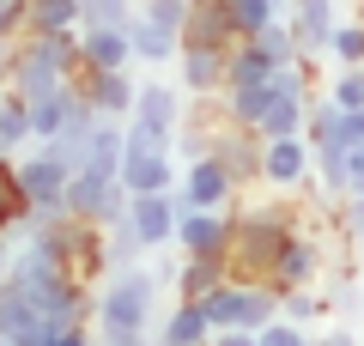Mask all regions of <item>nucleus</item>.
Returning a JSON list of instances; mask_svg holds the SVG:
<instances>
[{"mask_svg": "<svg viewBox=\"0 0 364 346\" xmlns=\"http://www.w3.org/2000/svg\"><path fill=\"white\" fill-rule=\"evenodd\" d=\"M298 225H304V213L291 201H243V206H231V249H225L231 280H261L267 285L273 261H279V249H286V237Z\"/></svg>", "mask_w": 364, "mask_h": 346, "instance_id": "obj_1", "label": "nucleus"}, {"mask_svg": "<svg viewBox=\"0 0 364 346\" xmlns=\"http://www.w3.org/2000/svg\"><path fill=\"white\" fill-rule=\"evenodd\" d=\"M158 280L152 268H109L104 280L91 285V328H146L152 334V310H158Z\"/></svg>", "mask_w": 364, "mask_h": 346, "instance_id": "obj_2", "label": "nucleus"}, {"mask_svg": "<svg viewBox=\"0 0 364 346\" xmlns=\"http://www.w3.org/2000/svg\"><path fill=\"white\" fill-rule=\"evenodd\" d=\"M13 177H18V189H25L31 219H55V213H67V177H73V158H61L55 146L31 140L25 152L13 158Z\"/></svg>", "mask_w": 364, "mask_h": 346, "instance_id": "obj_3", "label": "nucleus"}, {"mask_svg": "<svg viewBox=\"0 0 364 346\" xmlns=\"http://www.w3.org/2000/svg\"><path fill=\"white\" fill-rule=\"evenodd\" d=\"M200 310H207V328L213 334H225V328H267L273 316H279V292L273 285H261V280H225V285H213L207 298H200Z\"/></svg>", "mask_w": 364, "mask_h": 346, "instance_id": "obj_4", "label": "nucleus"}, {"mask_svg": "<svg viewBox=\"0 0 364 346\" xmlns=\"http://www.w3.org/2000/svg\"><path fill=\"white\" fill-rule=\"evenodd\" d=\"M122 206H128V189L109 164H73V177H67V213L73 219L109 225V219H122Z\"/></svg>", "mask_w": 364, "mask_h": 346, "instance_id": "obj_5", "label": "nucleus"}, {"mask_svg": "<svg viewBox=\"0 0 364 346\" xmlns=\"http://www.w3.org/2000/svg\"><path fill=\"white\" fill-rule=\"evenodd\" d=\"M261 189H273V194H310L316 189V152L304 134L261 140Z\"/></svg>", "mask_w": 364, "mask_h": 346, "instance_id": "obj_6", "label": "nucleus"}, {"mask_svg": "<svg viewBox=\"0 0 364 346\" xmlns=\"http://www.w3.org/2000/svg\"><path fill=\"white\" fill-rule=\"evenodd\" d=\"M67 85H73L97 115H104V122H128L134 91H140V73H134V67H116V73H104V67H79Z\"/></svg>", "mask_w": 364, "mask_h": 346, "instance_id": "obj_7", "label": "nucleus"}, {"mask_svg": "<svg viewBox=\"0 0 364 346\" xmlns=\"http://www.w3.org/2000/svg\"><path fill=\"white\" fill-rule=\"evenodd\" d=\"M322 273H328V249H322V237L298 225V231L286 237V249H279V261H273L267 285H273V292H304V285H316Z\"/></svg>", "mask_w": 364, "mask_h": 346, "instance_id": "obj_8", "label": "nucleus"}, {"mask_svg": "<svg viewBox=\"0 0 364 346\" xmlns=\"http://www.w3.org/2000/svg\"><path fill=\"white\" fill-rule=\"evenodd\" d=\"M231 201H237V182L213 152L188 158V164L176 170V206H213V213H219V206H231Z\"/></svg>", "mask_w": 364, "mask_h": 346, "instance_id": "obj_9", "label": "nucleus"}, {"mask_svg": "<svg viewBox=\"0 0 364 346\" xmlns=\"http://www.w3.org/2000/svg\"><path fill=\"white\" fill-rule=\"evenodd\" d=\"M237 206V201H231ZM231 206H182L176 213V256H225L231 249Z\"/></svg>", "mask_w": 364, "mask_h": 346, "instance_id": "obj_10", "label": "nucleus"}, {"mask_svg": "<svg viewBox=\"0 0 364 346\" xmlns=\"http://www.w3.org/2000/svg\"><path fill=\"white\" fill-rule=\"evenodd\" d=\"M207 152L219 158L225 170H231L237 194H243V189H261V134H255V128L219 122V128H213V146H207Z\"/></svg>", "mask_w": 364, "mask_h": 346, "instance_id": "obj_11", "label": "nucleus"}, {"mask_svg": "<svg viewBox=\"0 0 364 346\" xmlns=\"http://www.w3.org/2000/svg\"><path fill=\"white\" fill-rule=\"evenodd\" d=\"M176 194H128V206H122V219L134 225V237L146 243V256H158V249L176 243Z\"/></svg>", "mask_w": 364, "mask_h": 346, "instance_id": "obj_12", "label": "nucleus"}, {"mask_svg": "<svg viewBox=\"0 0 364 346\" xmlns=\"http://www.w3.org/2000/svg\"><path fill=\"white\" fill-rule=\"evenodd\" d=\"M176 158L170 152H152V146H128L122 140V189L128 194H176Z\"/></svg>", "mask_w": 364, "mask_h": 346, "instance_id": "obj_13", "label": "nucleus"}, {"mask_svg": "<svg viewBox=\"0 0 364 346\" xmlns=\"http://www.w3.org/2000/svg\"><path fill=\"white\" fill-rule=\"evenodd\" d=\"M225 61H231V49H207V43H182L176 49V85L188 91V98H219L225 91Z\"/></svg>", "mask_w": 364, "mask_h": 346, "instance_id": "obj_14", "label": "nucleus"}, {"mask_svg": "<svg viewBox=\"0 0 364 346\" xmlns=\"http://www.w3.org/2000/svg\"><path fill=\"white\" fill-rule=\"evenodd\" d=\"M340 19H346L340 0H291L286 6V25H291V37H298L304 55H328V37H334Z\"/></svg>", "mask_w": 364, "mask_h": 346, "instance_id": "obj_15", "label": "nucleus"}, {"mask_svg": "<svg viewBox=\"0 0 364 346\" xmlns=\"http://www.w3.org/2000/svg\"><path fill=\"white\" fill-rule=\"evenodd\" d=\"M182 43H207V49H237V19L231 0H195L188 6V25H182Z\"/></svg>", "mask_w": 364, "mask_h": 346, "instance_id": "obj_16", "label": "nucleus"}, {"mask_svg": "<svg viewBox=\"0 0 364 346\" xmlns=\"http://www.w3.org/2000/svg\"><path fill=\"white\" fill-rule=\"evenodd\" d=\"M79 61L85 67H134V49H128V31H109V25H79Z\"/></svg>", "mask_w": 364, "mask_h": 346, "instance_id": "obj_17", "label": "nucleus"}, {"mask_svg": "<svg viewBox=\"0 0 364 346\" xmlns=\"http://www.w3.org/2000/svg\"><path fill=\"white\" fill-rule=\"evenodd\" d=\"M152 340H164V346H207L213 328H207V310H200V298H176V304H170V316L158 322Z\"/></svg>", "mask_w": 364, "mask_h": 346, "instance_id": "obj_18", "label": "nucleus"}, {"mask_svg": "<svg viewBox=\"0 0 364 346\" xmlns=\"http://www.w3.org/2000/svg\"><path fill=\"white\" fill-rule=\"evenodd\" d=\"M231 280V261L225 256H176V280H170V292L176 298H207L213 285Z\"/></svg>", "mask_w": 364, "mask_h": 346, "instance_id": "obj_19", "label": "nucleus"}, {"mask_svg": "<svg viewBox=\"0 0 364 346\" xmlns=\"http://www.w3.org/2000/svg\"><path fill=\"white\" fill-rule=\"evenodd\" d=\"M128 49H134V67H152V73H158V67L176 61L182 37H170V31H158V25H152V19L134 13V19H128Z\"/></svg>", "mask_w": 364, "mask_h": 346, "instance_id": "obj_20", "label": "nucleus"}, {"mask_svg": "<svg viewBox=\"0 0 364 346\" xmlns=\"http://www.w3.org/2000/svg\"><path fill=\"white\" fill-rule=\"evenodd\" d=\"M73 103H79L73 85H55V91H43V98H31V103H25V110H31V140H55Z\"/></svg>", "mask_w": 364, "mask_h": 346, "instance_id": "obj_21", "label": "nucleus"}, {"mask_svg": "<svg viewBox=\"0 0 364 346\" xmlns=\"http://www.w3.org/2000/svg\"><path fill=\"white\" fill-rule=\"evenodd\" d=\"M25 146H31V110L18 91L0 85V158H18Z\"/></svg>", "mask_w": 364, "mask_h": 346, "instance_id": "obj_22", "label": "nucleus"}, {"mask_svg": "<svg viewBox=\"0 0 364 346\" xmlns=\"http://www.w3.org/2000/svg\"><path fill=\"white\" fill-rule=\"evenodd\" d=\"M25 225H31L25 189L13 177V158H0V237H25Z\"/></svg>", "mask_w": 364, "mask_h": 346, "instance_id": "obj_23", "label": "nucleus"}, {"mask_svg": "<svg viewBox=\"0 0 364 346\" xmlns=\"http://www.w3.org/2000/svg\"><path fill=\"white\" fill-rule=\"evenodd\" d=\"M304 110H310V98H273L267 110H261L255 134H261V140H286V134H304Z\"/></svg>", "mask_w": 364, "mask_h": 346, "instance_id": "obj_24", "label": "nucleus"}, {"mask_svg": "<svg viewBox=\"0 0 364 346\" xmlns=\"http://www.w3.org/2000/svg\"><path fill=\"white\" fill-rule=\"evenodd\" d=\"M104 261H109V268H140V261H146V243L134 237L128 219H109V225H104Z\"/></svg>", "mask_w": 364, "mask_h": 346, "instance_id": "obj_25", "label": "nucleus"}, {"mask_svg": "<svg viewBox=\"0 0 364 346\" xmlns=\"http://www.w3.org/2000/svg\"><path fill=\"white\" fill-rule=\"evenodd\" d=\"M261 79H273V61L255 49V43H237L231 61H225V85H261ZM225 98V91H219Z\"/></svg>", "mask_w": 364, "mask_h": 346, "instance_id": "obj_26", "label": "nucleus"}, {"mask_svg": "<svg viewBox=\"0 0 364 346\" xmlns=\"http://www.w3.org/2000/svg\"><path fill=\"white\" fill-rule=\"evenodd\" d=\"M243 43H255V49L267 55L273 67H291V61H298V55H304V49H298V37H291V25H286V13L273 19L267 31H255V37H243Z\"/></svg>", "mask_w": 364, "mask_h": 346, "instance_id": "obj_27", "label": "nucleus"}, {"mask_svg": "<svg viewBox=\"0 0 364 346\" xmlns=\"http://www.w3.org/2000/svg\"><path fill=\"white\" fill-rule=\"evenodd\" d=\"M328 61L334 67H364V19H340L328 37Z\"/></svg>", "mask_w": 364, "mask_h": 346, "instance_id": "obj_28", "label": "nucleus"}, {"mask_svg": "<svg viewBox=\"0 0 364 346\" xmlns=\"http://www.w3.org/2000/svg\"><path fill=\"white\" fill-rule=\"evenodd\" d=\"M79 164H109L122 170V122H97L85 140V152H79Z\"/></svg>", "mask_w": 364, "mask_h": 346, "instance_id": "obj_29", "label": "nucleus"}, {"mask_svg": "<svg viewBox=\"0 0 364 346\" xmlns=\"http://www.w3.org/2000/svg\"><path fill=\"white\" fill-rule=\"evenodd\" d=\"M279 316L298 322V328H310V322L328 316V292H316V285H304V292H279Z\"/></svg>", "mask_w": 364, "mask_h": 346, "instance_id": "obj_30", "label": "nucleus"}, {"mask_svg": "<svg viewBox=\"0 0 364 346\" xmlns=\"http://www.w3.org/2000/svg\"><path fill=\"white\" fill-rule=\"evenodd\" d=\"M31 31H79V0H31Z\"/></svg>", "mask_w": 364, "mask_h": 346, "instance_id": "obj_31", "label": "nucleus"}, {"mask_svg": "<svg viewBox=\"0 0 364 346\" xmlns=\"http://www.w3.org/2000/svg\"><path fill=\"white\" fill-rule=\"evenodd\" d=\"M128 19H134V0H79V25L128 31Z\"/></svg>", "mask_w": 364, "mask_h": 346, "instance_id": "obj_32", "label": "nucleus"}, {"mask_svg": "<svg viewBox=\"0 0 364 346\" xmlns=\"http://www.w3.org/2000/svg\"><path fill=\"white\" fill-rule=\"evenodd\" d=\"M134 13L152 19V25L170 31V37H182V25H188V0H134Z\"/></svg>", "mask_w": 364, "mask_h": 346, "instance_id": "obj_33", "label": "nucleus"}, {"mask_svg": "<svg viewBox=\"0 0 364 346\" xmlns=\"http://www.w3.org/2000/svg\"><path fill=\"white\" fill-rule=\"evenodd\" d=\"M316 189L346 194V146H316Z\"/></svg>", "mask_w": 364, "mask_h": 346, "instance_id": "obj_34", "label": "nucleus"}, {"mask_svg": "<svg viewBox=\"0 0 364 346\" xmlns=\"http://www.w3.org/2000/svg\"><path fill=\"white\" fill-rule=\"evenodd\" d=\"M322 98H328V103H340V110H364V67H340V73L328 79Z\"/></svg>", "mask_w": 364, "mask_h": 346, "instance_id": "obj_35", "label": "nucleus"}, {"mask_svg": "<svg viewBox=\"0 0 364 346\" xmlns=\"http://www.w3.org/2000/svg\"><path fill=\"white\" fill-rule=\"evenodd\" d=\"M231 19H237V37H255V31H267L279 19V6L273 0H231Z\"/></svg>", "mask_w": 364, "mask_h": 346, "instance_id": "obj_36", "label": "nucleus"}, {"mask_svg": "<svg viewBox=\"0 0 364 346\" xmlns=\"http://www.w3.org/2000/svg\"><path fill=\"white\" fill-rule=\"evenodd\" d=\"M25 31H31V0H0V61Z\"/></svg>", "mask_w": 364, "mask_h": 346, "instance_id": "obj_37", "label": "nucleus"}, {"mask_svg": "<svg viewBox=\"0 0 364 346\" xmlns=\"http://www.w3.org/2000/svg\"><path fill=\"white\" fill-rule=\"evenodd\" d=\"M255 346H316V334L298 328V322H286V316H273L267 328H255Z\"/></svg>", "mask_w": 364, "mask_h": 346, "instance_id": "obj_38", "label": "nucleus"}, {"mask_svg": "<svg viewBox=\"0 0 364 346\" xmlns=\"http://www.w3.org/2000/svg\"><path fill=\"white\" fill-rule=\"evenodd\" d=\"M340 237L364 243V194H340Z\"/></svg>", "mask_w": 364, "mask_h": 346, "instance_id": "obj_39", "label": "nucleus"}, {"mask_svg": "<svg viewBox=\"0 0 364 346\" xmlns=\"http://www.w3.org/2000/svg\"><path fill=\"white\" fill-rule=\"evenodd\" d=\"M334 146H346V152H358V146H364V110H340V134H334Z\"/></svg>", "mask_w": 364, "mask_h": 346, "instance_id": "obj_40", "label": "nucleus"}, {"mask_svg": "<svg viewBox=\"0 0 364 346\" xmlns=\"http://www.w3.org/2000/svg\"><path fill=\"white\" fill-rule=\"evenodd\" d=\"M97 346H152L146 328H97Z\"/></svg>", "mask_w": 364, "mask_h": 346, "instance_id": "obj_41", "label": "nucleus"}, {"mask_svg": "<svg viewBox=\"0 0 364 346\" xmlns=\"http://www.w3.org/2000/svg\"><path fill=\"white\" fill-rule=\"evenodd\" d=\"M49 346H97V328H55Z\"/></svg>", "mask_w": 364, "mask_h": 346, "instance_id": "obj_42", "label": "nucleus"}, {"mask_svg": "<svg viewBox=\"0 0 364 346\" xmlns=\"http://www.w3.org/2000/svg\"><path fill=\"white\" fill-rule=\"evenodd\" d=\"M346 194H364V146L346 152Z\"/></svg>", "mask_w": 364, "mask_h": 346, "instance_id": "obj_43", "label": "nucleus"}, {"mask_svg": "<svg viewBox=\"0 0 364 346\" xmlns=\"http://www.w3.org/2000/svg\"><path fill=\"white\" fill-rule=\"evenodd\" d=\"M207 346H255V334H249V328H225V334H213Z\"/></svg>", "mask_w": 364, "mask_h": 346, "instance_id": "obj_44", "label": "nucleus"}, {"mask_svg": "<svg viewBox=\"0 0 364 346\" xmlns=\"http://www.w3.org/2000/svg\"><path fill=\"white\" fill-rule=\"evenodd\" d=\"M316 346H358V340H352V328H322Z\"/></svg>", "mask_w": 364, "mask_h": 346, "instance_id": "obj_45", "label": "nucleus"}, {"mask_svg": "<svg viewBox=\"0 0 364 346\" xmlns=\"http://www.w3.org/2000/svg\"><path fill=\"white\" fill-rule=\"evenodd\" d=\"M13 249H18V237H0V280L13 273Z\"/></svg>", "mask_w": 364, "mask_h": 346, "instance_id": "obj_46", "label": "nucleus"}, {"mask_svg": "<svg viewBox=\"0 0 364 346\" xmlns=\"http://www.w3.org/2000/svg\"><path fill=\"white\" fill-rule=\"evenodd\" d=\"M273 6H279V13H286V6H291V0H273Z\"/></svg>", "mask_w": 364, "mask_h": 346, "instance_id": "obj_47", "label": "nucleus"}, {"mask_svg": "<svg viewBox=\"0 0 364 346\" xmlns=\"http://www.w3.org/2000/svg\"><path fill=\"white\" fill-rule=\"evenodd\" d=\"M0 346H13V340H0Z\"/></svg>", "mask_w": 364, "mask_h": 346, "instance_id": "obj_48", "label": "nucleus"}, {"mask_svg": "<svg viewBox=\"0 0 364 346\" xmlns=\"http://www.w3.org/2000/svg\"><path fill=\"white\" fill-rule=\"evenodd\" d=\"M152 346H164V340H152Z\"/></svg>", "mask_w": 364, "mask_h": 346, "instance_id": "obj_49", "label": "nucleus"}, {"mask_svg": "<svg viewBox=\"0 0 364 346\" xmlns=\"http://www.w3.org/2000/svg\"><path fill=\"white\" fill-rule=\"evenodd\" d=\"M188 6H195V0H188Z\"/></svg>", "mask_w": 364, "mask_h": 346, "instance_id": "obj_50", "label": "nucleus"}]
</instances>
